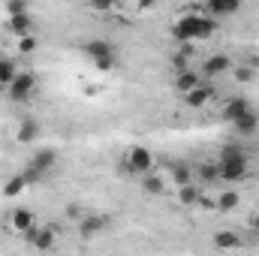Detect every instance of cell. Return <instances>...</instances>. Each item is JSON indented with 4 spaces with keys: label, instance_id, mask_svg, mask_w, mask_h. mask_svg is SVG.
<instances>
[{
    "label": "cell",
    "instance_id": "6da1fadb",
    "mask_svg": "<svg viewBox=\"0 0 259 256\" xmlns=\"http://www.w3.org/2000/svg\"><path fill=\"white\" fill-rule=\"evenodd\" d=\"M217 30V21L214 18H202V15H184L178 18V24L172 27V36L184 46H190L196 39H208L211 33Z\"/></svg>",
    "mask_w": 259,
    "mask_h": 256
},
{
    "label": "cell",
    "instance_id": "7a4b0ae2",
    "mask_svg": "<svg viewBox=\"0 0 259 256\" xmlns=\"http://www.w3.org/2000/svg\"><path fill=\"white\" fill-rule=\"evenodd\" d=\"M247 154L238 148V145H226L220 151V163H217V172L223 181H241L247 175Z\"/></svg>",
    "mask_w": 259,
    "mask_h": 256
},
{
    "label": "cell",
    "instance_id": "3957f363",
    "mask_svg": "<svg viewBox=\"0 0 259 256\" xmlns=\"http://www.w3.org/2000/svg\"><path fill=\"white\" fill-rule=\"evenodd\" d=\"M127 169L136 172V175H151L154 169V154L145 148V145H133L127 154Z\"/></svg>",
    "mask_w": 259,
    "mask_h": 256
},
{
    "label": "cell",
    "instance_id": "277c9868",
    "mask_svg": "<svg viewBox=\"0 0 259 256\" xmlns=\"http://www.w3.org/2000/svg\"><path fill=\"white\" fill-rule=\"evenodd\" d=\"M6 91H9V100H12V103H24V100H30L33 91H36V78H33V72H18L15 81H12Z\"/></svg>",
    "mask_w": 259,
    "mask_h": 256
},
{
    "label": "cell",
    "instance_id": "5b68a950",
    "mask_svg": "<svg viewBox=\"0 0 259 256\" xmlns=\"http://www.w3.org/2000/svg\"><path fill=\"white\" fill-rule=\"evenodd\" d=\"M235 66H232V58L229 55H211L205 64H202V75H208V78H217V75H226V72H232Z\"/></svg>",
    "mask_w": 259,
    "mask_h": 256
},
{
    "label": "cell",
    "instance_id": "8992f818",
    "mask_svg": "<svg viewBox=\"0 0 259 256\" xmlns=\"http://www.w3.org/2000/svg\"><path fill=\"white\" fill-rule=\"evenodd\" d=\"M58 166V154L55 151H49V148H42V151H36L33 157H30V163H27V169H33L39 178L46 175V172H52Z\"/></svg>",
    "mask_w": 259,
    "mask_h": 256
},
{
    "label": "cell",
    "instance_id": "52a82bcc",
    "mask_svg": "<svg viewBox=\"0 0 259 256\" xmlns=\"http://www.w3.org/2000/svg\"><path fill=\"white\" fill-rule=\"evenodd\" d=\"M106 226H109V217H106V214H88V217H81L78 232H81V238H94V235L103 232Z\"/></svg>",
    "mask_w": 259,
    "mask_h": 256
},
{
    "label": "cell",
    "instance_id": "ba28073f",
    "mask_svg": "<svg viewBox=\"0 0 259 256\" xmlns=\"http://www.w3.org/2000/svg\"><path fill=\"white\" fill-rule=\"evenodd\" d=\"M250 112H253V109H250V103H247L244 97H232V100L223 106V118H226V121H232V124H235V121H241V118H244V115H250Z\"/></svg>",
    "mask_w": 259,
    "mask_h": 256
},
{
    "label": "cell",
    "instance_id": "9c48e42d",
    "mask_svg": "<svg viewBox=\"0 0 259 256\" xmlns=\"http://www.w3.org/2000/svg\"><path fill=\"white\" fill-rule=\"evenodd\" d=\"M9 220H12V226H15L21 235H24L27 229H33V226H36V217H33V211H30V208H15V211L9 214Z\"/></svg>",
    "mask_w": 259,
    "mask_h": 256
},
{
    "label": "cell",
    "instance_id": "30bf717a",
    "mask_svg": "<svg viewBox=\"0 0 259 256\" xmlns=\"http://www.w3.org/2000/svg\"><path fill=\"white\" fill-rule=\"evenodd\" d=\"M199 84H202V75H199V72H193V69H181V72L175 75V88H178L184 97H187L190 91H196Z\"/></svg>",
    "mask_w": 259,
    "mask_h": 256
},
{
    "label": "cell",
    "instance_id": "8fae6325",
    "mask_svg": "<svg viewBox=\"0 0 259 256\" xmlns=\"http://www.w3.org/2000/svg\"><path fill=\"white\" fill-rule=\"evenodd\" d=\"M84 52H88L94 61H106V58H115V46H112V42H106V39H91V42L84 46Z\"/></svg>",
    "mask_w": 259,
    "mask_h": 256
},
{
    "label": "cell",
    "instance_id": "7c38bea8",
    "mask_svg": "<svg viewBox=\"0 0 259 256\" xmlns=\"http://www.w3.org/2000/svg\"><path fill=\"white\" fill-rule=\"evenodd\" d=\"M211 15H235L238 9H241V3L238 0H208V6H205Z\"/></svg>",
    "mask_w": 259,
    "mask_h": 256
},
{
    "label": "cell",
    "instance_id": "4fadbf2b",
    "mask_svg": "<svg viewBox=\"0 0 259 256\" xmlns=\"http://www.w3.org/2000/svg\"><path fill=\"white\" fill-rule=\"evenodd\" d=\"M30 24H33V21H30V15H15V18H9V21H6V30H9V33H15V36L21 39V36H30Z\"/></svg>",
    "mask_w": 259,
    "mask_h": 256
},
{
    "label": "cell",
    "instance_id": "5bb4252c",
    "mask_svg": "<svg viewBox=\"0 0 259 256\" xmlns=\"http://www.w3.org/2000/svg\"><path fill=\"white\" fill-rule=\"evenodd\" d=\"M211 94H214V91H211L208 84H199L196 91H190V94L184 97V103H187L190 109H202V106H205V103L211 100Z\"/></svg>",
    "mask_w": 259,
    "mask_h": 256
},
{
    "label": "cell",
    "instance_id": "9a60e30c",
    "mask_svg": "<svg viewBox=\"0 0 259 256\" xmlns=\"http://www.w3.org/2000/svg\"><path fill=\"white\" fill-rule=\"evenodd\" d=\"M214 244H217L220 250H235V247H241V238H238V232L220 229V232L214 235Z\"/></svg>",
    "mask_w": 259,
    "mask_h": 256
},
{
    "label": "cell",
    "instance_id": "2e32d148",
    "mask_svg": "<svg viewBox=\"0 0 259 256\" xmlns=\"http://www.w3.org/2000/svg\"><path fill=\"white\" fill-rule=\"evenodd\" d=\"M36 136H39V124H36L33 118H24V121H21V127H18V136H15V139H18L21 145H27V142H33Z\"/></svg>",
    "mask_w": 259,
    "mask_h": 256
},
{
    "label": "cell",
    "instance_id": "e0dca14e",
    "mask_svg": "<svg viewBox=\"0 0 259 256\" xmlns=\"http://www.w3.org/2000/svg\"><path fill=\"white\" fill-rule=\"evenodd\" d=\"M15 75H18V66H15V61H9V58H0V84H12L15 81Z\"/></svg>",
    "mask_w": 259,
    "mask_h": 256
},
{
    "label": "cell",
    "instance_id": "ac0fdd59",
    "mask_svg": "<svg viewBox=\"0 0 259 256\" xmlns=\"http://www.w3.org/2000/svg\"><path fill=\"white\" fill-rule=\"evenodd\" d=\"M232 127L238 130L241 136H253V133H256V130H259V118H256V115H253V112H250V115H244L241 121H235Z\"/></svg>",
    "mask_w": 259,
    "mask_h": 256
},
{
    "label": "cell",
    "instance_id": "d6986e66",
    "mask_svg": "<svg viewBox=\"0 0 259 256\" xmlns=\"http://www.w3.org/2000/svg\"><path fill=\"white\" fill-rule=\"evenodd\" d=\"M178 199H181V205H196V202H202V190L193 187V184L178 187Z\"/></svg>",
    "mask_w": 259,
    "mask_h": 256
},
{
    "label": "cell",
    "instance_id": "ffe728a7",
    "mask_svg": "<svg viewBox=\"0 0 259 256\" xmlns=\"http://www.w3.org/2000/svg\"><path fill=\"white\" fill-rule=\"evenodd\" d=\"M33 247H36V250H52V247H55V229H39Z\"/></svg>",
    "mask_w": 259,
    "mask_h": 256
},
{
    "label": "cell",
    "instance_id": "44dd1931",
    "mask_svg": "<svg viewBox=\"0 0 259 256\" xmlns=\"http://www.w3.org/2000/svg\"><path fill=\"white\" fill-rule=\"evenodd\" d=\"M238 202H241V199H238V193H232V190H226V193H220V196H217V208H220V211H235V208H238Z\"/></svg>",
    "mask_w": 259,
    "mask_h": 256
},
{
    "label": "cell",
    "instance_id": "7402d4cb",
    "mask_svg": "<svg viewBox=\"0 0 259 256\" xmlns=\"http://www.w3.org/2000/svg\"><path fill=\"white\" fill-rule=\"evenodd\" d=\"M27 187V181H24V175H15V178H9L6 184H3V196H18V193Z\"/></svg>",
    "mask_w": 259,
    "mask_h": 256
},
{
    "label": "cell",
    "instance_id": "603a6c76",
    "mask_svg": "<svg viewBox=\"0 0 259 256\" xmlns=\"http://www.w3.org/2000/svg\"><path fill=\"white\" fill-rule=\"evenodd\" d=\"M142 187H145V193H154V196H160V193L166 190V184H163V178H157V175H145V181H142Z\"/></svg>",
    "mask_w": 259,
    "mask_h": 256
},
{
    "label": "cell",
    "instance_id": "cb8c5ba5",
    "mask_svg": "<svg viewBox=\"0 0 259 256\" xmlns=\"http://www.w3.org/2000/svg\"><path fill=\"white\" fill-rule=\"evenodd\" d=\"M172 178H175L178 187H187V184H190V169H187L184 163H178V166L172 169Z\"/></svg>",
    "mask_w": 259,
    "mask_h": 256
},
{
    "label": "cell",
    "instance_id": "d4e9b609",
    "mask_svg": "<svg viewBox=\"0 0 259 256\" xmlns=\"http://www.w3.org/2000/svg\"><path fill=\"white\" fill-rule=\"evenodd\" d=\"M36 46H39L36 36H21V39H18V52H21V55H33Z\"/></svg>",
    "mask_w": 259,
    "mask_h": 256
},
{
    "label": "cell",
    "instance_id": "484cf974",
    "mask_svg": "<svg viewBox=\"0 0 259 256\" xmlns=\"http://www.w3.org/2000/svg\"><path fill=\"white\" fill-rule=\"evenodd\" d=\"M6 15H9V18H15V15H27V6H24L21 0H12V3H6Z\"/></svg>",
    "mask_w": 259,
    "mask_h": 256
},
{
    "label": "cell",
    "instance_id": "4316f807",
    "mask_svg": "<svg viewBox=\"0 0 259 256\" xmlns=\"http://www.w3.org/2000/svg\"><path fill=\"white\" fill-rule=\"evenodd\" d=\"M199 178H202V181H217L220 172H217V166H202V169H199Z\"/></svg>",
    "mask_w": 259,
    "mask_h": 256
},
{
    "label": "cell",
    "instance_id": "83f0119b",
    "mask_svg": "<svg viewBox=\"0 0 259 256\" xmlns=\"http://www.w3.org/2000/svg\"><path fill=\"white\" fill-rule=\"evenodd\" d=\"M232 72H235L238 81H250V78H253V69H250V66H238V69H232Z\"/></svg>",
    "mask_w": 259,
    "mask_h": 256
},
{
    "label": "cell",
    "instance_id": "f1b7e54d",
    "mask_svg": "<svg viewBox=\"0 0 259 256\" xmlns=\"http://www.w3.org/2000/svg\"><path fill=\"white\" fill-rule=\"evenodd\" d=\"M66 217H69V220H78V223H81V217H84V214H81V208H78V205H69V208H66Z\"/></svg>",
    "mask_w": 259,
    "mask_h": 256
},
{
    "label": "cell",
    "instance_id": "f546056e",
    "mask_svg": "<svg viewBox=\"0 0 259 256\" xmlns=\"http://www.w3.org/2000/svg\"><path fill=\"white\" fill-rule=\"evenodd\" d=\"M97 64V69H112L115 66V58H106V61H94Z\"/></svg>",
    "mask_w": 259,
    "mask_h": 256
},
{
    "label": "cell",
    "instance_id": "4dcf8cb0",
    "mask_svg": "<svg viewBox=\"0 0 259 256\" xmlns=\"http://www.w3.org/2000/svg\"><path fill=\"white\" fill-rule=\"evenodd\" d=\"M253 229H259V214H253Z\"/></svg>",
    "mask_w": 259,
    "mask_h": 256
}]
</instances>
